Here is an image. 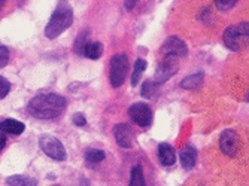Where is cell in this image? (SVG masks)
Listing matches in <instances>:
<instances>
[{"mask_svg": "<svg viewBox=\"0 0 249 186\" xmlns=\"http://www.w3.org/2000/svg\"><path fill=\"white\" fill-rule=\"evenodd\" d=\"M66 99L63 96L54 94H39L33 97L27 106L29 113L37 119H55L66 109Z\"/></svg>", "mask_w": 249, "mask_h": 186, "instance_id": "1", "label": "cell"}, {"mask_svg": "<svg viewBox=\"0 0 249 186\" xmlns=\"http://www.w3.org/2000/svg\"><path fill=\"white\" fill-rule=\"evenodd\" d=\"M73 24V9L69 3H58L51 15V19L45 27V36L55 39Z\"/></svg>", "mask_w": 249, "mask_h": 186, "instance_id": "2", "label": "cell"}, {"mask_svg": "<svg viewBox=\"0 0 249 186\" xmlns=\"http://www.w3.org/2000/svg\"><path fill=\"white\" fill-rule=\"evenodd\" d=\"M248 29H249L248 21L240 22V24H236V26L227 27L224 32V34H222L224 45L227 46L230 51L240 52L248 45V36H249Z\"/></svg>", "mask_w": 249, "mask_h": 186, "instance_id": "3", "label": "cell"}, {"mask_svg": "<svg viewBox=\"0 0 249 186\" xmlns=\"http://www.w3.org/2000/svg\"><path fill=\"white\" fill-rule=\"evenodd\" d=\"M128 72V57L127 54H115L110 58V67H109V79L110 85L114 88H120L127 78Z\"/></svg>", "mask_w": 249, "mask_h": 186, "instance_id": "4", "label": "cell"}, {"mask_svg": "<svg viewBox=\"0 0 249 186\" xmlns=\"http://www.w3.org/2000/svg\"><path fill=\"white\" fill-rule=\"evenodd\" d=\"M39 146L45 155H48L54 161H64L67 153L63 146V143L58 140L57 137L50 135V134H43L39 137Z\"/></svg>", "mask_w": 249, "mask_h": 186, "instance_id": "5", "label": "cell"}, {"mask_svg": "<svg viewBox=\"0 0 249 186\" xmlns=\"http://www.w3.org/2000/svg\"><path fill=\"white\" fill-rule=\"evenodd\" d=\"M179 70V61L176 57H163V61L158 64L157 72L154 76V84L158 86L161 84H166L172 76H175Z\"/></svg>", "mask_w": 249, "mask_h": 186, "instance_id": "6", "label": "cell"}, {"mask_svg": "<svg viewBox=\"0 0 249 186\" xmlns=\"http://www.w3.org/2000/svg\"><path fill=\"white\" fill-rule=\"evenodd\" d=\"M240 137L237 134V131L229 128V130H224L221 133V137H219V149L222 151V153H225L230 158H234L239 151H240Z\"/></svg>", "mask_w": 249, "mask_h": 186, "instance_id": "7", "label": "cell"}, {"mask_svg": "<svg viewBox=\"0 0 249 186\" xmlns=\"http://www.w3.org/2000/svg\"><path fill=\"white\" fill-rule=\"evenodd\" d=\"M128 115L133 119L134 124H138L139 127H149L152 124V110L146 103H134L128 109Z\"/></svg>", "mask_w": 249, "mask_h": 186, "instance_id": "8", "label": "cell"}, {"mask_svg": "<svg viewBox=\"0 0 249 186\" xmlns=\"http://www.w3.org/2000/svg\"><path fill=\"white\" fill-rule=\"evenodd\" d=\"M188 48L182 39H179L176 36H170L161 46V54L163 57H184L187 55Z\"/></svg>", "mask_w": 249, "mask_h": 186, "instance_id": "9", "label": "cell"}, {"mask_svg": "<svg viewBox=\"0 0 249 186\" xmlns=\"http://www.w3.org/2000/svg\"><path fill=\"white\" fill-rule=\"evenodd\" d=\"M115 140L121 148H130L133 143V130L128 124H118L114 128Z\"/></svg>", "mask_w": 249, "mask_h": 186, "instance_id": "10", "label": "cell"}, {"mask_svg": "<svg viewBox=\"0 0 249 186\" xmlns=\"http://www.w3.org/2000/svg\"><path fill=\"white\" fill-rule=\"evenodd\" d=\"M158 159H160V162L164 167L173 166L176 161L175 149L169 143H160L158 145Z\"/></svg>", "mask_w": 249, "mask_h": 186, "instance_id": "11", "label": "cell"}, {"mask_svg": "<svg viewBox=\"0 0 249 186\" xmlns=\"http://www.w3.org/2000/svg\"><path fill=\"white\" fill-rule=\"evenodd\" d=\"M179 158H180V164H182L185 170H193L197 161V151L193 146H185L180 151Z\"/></svg>", "mask_w": 249, "mask_h": 186, "instance_id": "12", "label": "cell"}, {"mask_svg": "<svg viewBox=\"0 0 249 186\" xmlns=\"http://www.w3.org/2000/svg\"><path fill=\"white\" fill-rule=\"evenodd\" d=\"M26 125L17 121V119H5L0 122V131H2L5 135L6 134H12V135H19L22 131H24Z\"/></svg>", "mask_w": 249, "mask_h": 186, "instance_id": "13", "label": "cell"}, {"mask_svg": "<svg viewBox=\"0 0 249 186\" xmlns=\"http://www.w3.org/2000/svg\"><path fill=\"white\" fill-rule=\"evenodd\" d=\"M203 79H205V75H203V73L191 75V76H188V78L180 81V88H182V89H190V91H197L201 86Z\"/></svg>", "mask_w": 249, "mask_h": 186, "instance_id": "14", "label": "cell"}, {"mask_svg": "<svg viewBox=\"0 0 249 186\" xmlns=\"http://www.w3.org/2000/svg\"><path fill=\"white\" fill-rule=\"evenodd\" d=\"M103 54V45L102 42H88L85 50H84V55L89 60H99Z\"/></svg>", "mask_w": 249, "mask_h": 186, "instance_id": "15", "label": "cell"}, {"mask_svg": "<svg viewBox=\"0 0 249 186\" xmlns=\"http://www.w3.org/2000/svg\"><path fill=\"white\" fill-rule=\"evenodd\" d=\"M128 186H146L145 176H143V170H142L141 166H136V167L131 169Z\"/></svg>", "mask_w": 249, "mask_h": 186, "instance_id": "16", "label": "cell"}, {"mask_svg": "<svg viewBox=\"0 0 249 186\" xmlns=\"http://www.w3.org/2000/svg\"><path fill=\"white\" fill-rule=\"evenodd\" d=\"M88 37H89V30L88 29H85L82 33L78 34V37L75 40V45H73V50H75L76 55H84V50H85L87 43L89 42Z\"/></svg>", "mask_w": 249, "mask_h": 186, "instance_id": "17", "label": "cell"}, {"mask_svg": "<svg viewBox=\"0 0 249 186\" xmlns=\"http://www.w3.org/2000/svg\"><path fill=\"white\" fill-rule=\"evenodd\" d=\"M145 68H146V61L139 58V60H136L134 63V70H133V76H131V86H138L139 84V79L142 78V73L145 72Z\"/></svg>", "mask_w": 249, "mask_h": 186, "instance_id": "18", "label": "cell"}, {"mask_svg": "<svg viewBox=\"0 0 249 186\" xmlns=\"http://www.w3.org/2000/svg\"><path fill=\"white\" fill-rule=\"evenodd\" d=\"M6 185H9V186H36V182L29 179L27 176L15 174V176H11L6 179Z\"/></svg>", "mask_w": 249, "mask_h": 186, "instance_id": "19", "label": "cell"}, {"mask_svg": "<svg viewBox=\"0 0 249 186\" xmlns=\"http://www.w3.org/2000/svg\"><path fill=\"white\" fill-rule=\"evenodd\" d=\"M105 156H106L105 152L100 149H88L85 152V161L88 164H99V162L105 159Z\"/></svg>", "mask_w": 249, "mask_h": 186, "instance_id": "20", "label": "cell"}, {"mask_svg": "<svg viewBox=\"0 0 249 186\" xmlns=\"http://www.w3.org/2000/svg\"><path fill=\"white\" fill-rule=\"evenodd\" d=\"M155 91H157V85L154 84V81H145L142 84V88H141V96L145 97V99H151L154 97L155 94Z\"/></svg>", "mask_w": 249, "mask_h": 186, "instance_id": "21", "label": "cell"}, {"mask_svg": "<svg viewBox=\"0 0 249 186\" xmlns=\"http://www.w3.org/2000/svg\"><path fill=\"white\" fill-rule=\"evenodd\" d=\"M9 91H11V82L6 78L0 76V100H3L9 94Z\"/></svg>", "mask_w": 249, "mask_h": 186, "instance_id": "22", "label": "cell"}, {"mask_svg": "<svg viewBox=\"0 0 249 186\" xmlns=\"http://www.w3.org/2000/svg\"><path fill=\"white\" fill-rule=\"evenodd\" d=\"M9 63V50L5 45H0V68H3Z\"/></svg>", "mask_w": 249, "mask_h": 186, "instance_id": "23", "label": "cell"}, {"mask_svg": "<svg viewBox=\"0 0 249 186\" xmlns=\"http://www.w3.org/2000/svg\"><path fill=\"white\" fill-rule=\"evenodd\" d=\"M72 122L76 125V127H85L87 125V119H85V116L82 115V113H75L73 116H72Z\"/></svg>", "mask_w": 249, "mask_h": 186, "instance_id": "24", "label": "cell"}, {"mask_svg": "<svg viewBox=\"0 0 249 186\" xmlns=\"http://www.w3.org/2000/svg\"><path fill=\"white\" fill-rule=\"evenodd\" d=\"M236 3L237 2H222V0H216L215 2V5L218 6V9H221V11H227V9H231L233 6H236Z\"/></svg>", "mask_w": 249, "mask_h": 186, "instance_id": "25", "label": "cell"}, {"mask_svg": "<svg viewBox=\"0 0 249 186\" xmlns=\"http://www.w3.org/2000/svg\"><path fill=\"white\" fill-rule=\"evenodd\" d=\"M5 145H6V135L3 133H0V152H2Z\"/></svg>", "mask_w": 249, "mask_h": 186, "instance_id": "26", "label": "cell"}, {"mask_svg": "<svg viewBox=\"0 0 249 186\" xmlns=\"http://www.w3.org/2000/svg\"><path fill=\"white\" fill-rule=\"evenodd\" d=\"M134 5H136V2H125V3H124V6H125L127 11H131Z\"/></svg>", "mask_w": 249, "mask_h": 186, "instance_id": "27", "label": "cell"}, {"mask_svg": "<svg viewBox=\"0 0 249 186\" xmlns=\"http://www.w3.org/2000/svg\"><path fill=\"white\" fill-rule=\"evenodd\" d=\"M5 6V2H0V9H2Z\"/></svg>", "mask_w": 249, "mask_h": 186, "instance_id": "28", "label": "cell"}]
</instances>
